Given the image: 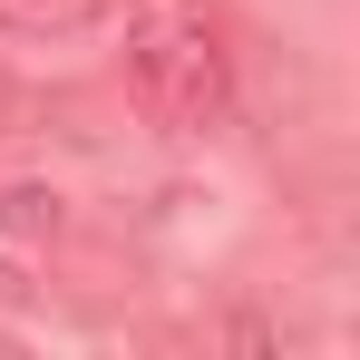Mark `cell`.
Wrapping results in <instances>:
<instances>
[{
	"mask_svg": "<svg viewBox=\"0 0 360 360\" xmlns=\"http://www.w3.org/2000/svg\"><path fill=\"white\" fill-rule=\"evenodd\" d=\"M117 20L127 0H0V39H98Z\"/></svg>",
	"mask_w": 360,
	"mask_h": 360,
	"instance_id": "2",
	"label": "cell"
},
{
	"mask_svg": "<svg viewBox=\"0 0 360 360\" xmlns=\"http://www.w3.org/2000/svg\"><path fill=\"white\" fill-rule=\"evenodd\" d=\"M127 98L166 136H205L234 108V39L195 0H146L127 20Z\"/></svg>",
	"mask_w": 360,
	"mask_h": 360,
	"instance_id": "1",
	"label": "cell"
},
{
	"mask_svg": "<svg viewBox=\"0 0 360 360\" xmlns=\"http://www.w3.org/2000/svg\"><path fill=\"white\" fill-rule=\"evenodd\" d=\"M0 224H10V234H59L68 214H59L49 185H20V195H0Z\"/></svg>",
	"mask_w": 360,
	"mask_h": 360,
	"instance_id": "3",
	"label": "cell"
}]
</instances>
